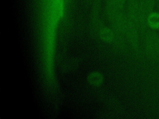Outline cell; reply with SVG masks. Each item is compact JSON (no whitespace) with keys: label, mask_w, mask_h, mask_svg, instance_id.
I'll return each mask as SVG.
<instances>
[{"label":"cell","mask_w":159,"mask_h":119,"mask_svg":"<svg viewBox=\"0 0 159 119\" xmlns=\"http://www.w3.org/2000/svg\"><path fill=\"white\" fill-rule=\"evenodd\" d=\"M146 45L151 57L159 60V37L155 33H150L147 38Z\"/></svg>","instance_id":"obj_1"},{"label":"cell","mask_w":159,"mask_h":119,"mask_svg":"<svg viewBox=\"0 0 159 119\" xmlns=\"http://www.w3.org/2000/svg\"><path fill=\"white\" fill-rule=\"evenodd\" d=\"M155 4V0H144L142 6V19L143 20L147 22L148 15L152 13L151 11Z\"/></svg>","instance_id":"obj_2"},{"label":"cell","mask_w":159,"mask_h":119,"mask_svg":"<svg viewBox=\"0 0 159 119\" xmlns=\"http://www.w3.org/2000/svg\"><path fill=\"white\" fill-rule=\"evenodd\" d=\"M147 24L153 29H159V13L152 12L147 18Z\"/></svg>","instance_id":"obj_3"}]
</instances>
